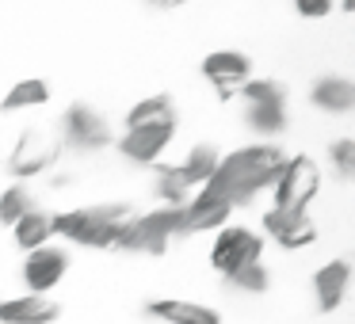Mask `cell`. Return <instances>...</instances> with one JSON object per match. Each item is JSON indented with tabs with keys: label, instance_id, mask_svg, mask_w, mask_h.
<instances>
[{
	"label": "cell",
	"instance_id": "obj_1",
	"mask_svg": "<svg viewBox=\"0 0 355 324\" xmlns=\"http://www.w3.org/2000/svg\"><path fill=\"white\" fill-rule=\"evenodd\" d=\"M286 153L275 145V141H252V145H241L233 153H222L214 176H210V187L218 195L237 206H252L260 199V191H271L279 168H283Z\"/></svg>",
	"mask_w": 355,
	"mask_h": 324
},
{
	"label": "cell",
	"instance_id": "obj_2",
	"mask_svg": "<svg viewBox=\"0 0 355 324\" xmlns=\"http://www.w3.org/2000/svg\"><path fill=\"white\" fill-rule=\"evenodd\" d=\"M130 214V202H92V206L65 210V214H54V237L80 248H115V237Z\"/></svg>",
	"mask_w": 355,
	"mask_h": 324
},
{
	"label": "cell",
	"instance_id": "obj_3",
	"mask_svg": "<svg viewBox=\"0 0 355 324\" xmlns=\"http://www.w3.org/2000/svg\"><path fill=\"white\" fill-rule=\"evenodd\" d=\"M180 237H184V210L180 206H157V210H146V214L134 210L115 237V252L164 255L172 248V240Z\"/></svg>",
	"mask_w": 355,
	"mask_h": 324
},
{
	"label": "cell",
	"instance_id": "obj_4",
	"mask_svg": "<svg viewBox=\"0 0 355 324\" xmlns=\"http://www.w3.org/2000/svg\"><path fill=\"white\" fill-rule=\"evenodd\" d=\"M237 96L245 100V126L260 141H271L286 130V123H291V92H286L283 80L252 77L245 80V88Z\"/></svg>",
	"mask_w": 355,
	"mask_h": 324
},
{
	"label": "cell",
	"instance_id": "obj_5",
	"mask_svg": "<svg viewBox=\"0 0 355 324\" xmlns=\"http://www.w3.org/2000/svg\"><path fill=\"white\" fill-rule=\"evenodd\" d=\"M58 141H62V149H73V153H103V149L115 145V126L92 103H69L62 115Z\"/></svg>",
	"mask_w": 355,
	"mask_h": 324
},
{
	"label": "cell",
	"instance_id": "obj_6",
	"mask_svg": "<svg viewBox=\"0 0 355 324\" xmlns=\"http://www.w3.org/2000/svg\"><path fill=\"white\" fill-rule=\"evenodd\" d=\"M62 141H58V134H46L39 130V126H27L24 134L16 138V145H12L8 161H4V168H8L12 179H35V176H46V172H54L58 164H62Z\"/></svg>",
	"mask_w": 355,
	"mask_h": 324
},
{
	"label": "cell",
	"instance_id": "obj_7",
	"mask_svg": "<svg viewBox=\"0 0 355 324\" xmlns=\"http://www.w3.org/2000/svg\"><path fill=\"white\" fill-rule=\"evenodd\" d=\"M321 191V164L306 153H294L283 161L275 183H271V206L279 210H306Z\"/></svg>",
	"mask_w": 355,
	"mask_h": 324
},
{
	"label": "cell",
	"instance_id": "obj_8",
	"mask_svg": "<svg viewBox=\"0 0 355 324\" xmlns=\"http://www.w3.org/2000/svg\"><path fill=\"white\" fill-rule=\"evenodd\" d=\"M263 260V237L248 225H222L214 233V244H210V263H214L218 275L230 278L233 271L252 267V263Z\"/></svg>",
	"mask_w": 355,
	"mask_h": 324
},
{
	"label": "cell",
	"instance_id": "obj_9",
	"mask_svg": "<svg viewBox=\"0 0 355 324\" xmlns=\"http://www.w3.org/2000/svg\"><path fill=\"white\" fill-rule=\"evenodd\" d=\"M172 141H176V123L130 126V130L115 134V153L123 156V161L138 164V168H153V164H161V156L168 153Z\"/></svg>",
	"mask_w": 355,
	"mask_h": 324
},
{
	"label": "cell",
	"instance_id": "obj_10",
	"mask_svg": "<svg viewBox=\"0 0 355 324\" xmlns=\"http://www.w3.org/2000/svg\"><path fill=\"white\" fill-rule=\"evenodd\" d=\"M73 267V255L69 248L62 244H42V248H31L24 260V267H19V278H24L27 294H50L54 286H62V278L69 275Z\"/></svg>",
	"mask_w": 355,
	"mask_h": 324
},
{
	"label": "cell",
	"instance_id": "obj_11",
	"mask_svg": "<svg viewBox=\"0 0 355 324\" xmlns=\"http://www.w3.org/2000/svg\"><path fill=\"white\" fill-rule=\"evenodd\" d=\"M202 77L214 84L218 100L230 103L245 88V80H252V57L245 50H214L202 57Z\"/></svg>",
	"mask_w": 355,
	"mask_h": 324
},
{
	"label": "cell",
	"instance_id": "obj_12",
	"mask_svg": "<svg viewBox=\"0 0 355 324\" xmlns=\"http://www.w3.org/2000/svg\"><path fill=\"white\" fill-rule=\"evenodd\" d=\"M263 233L260 237L275 240L279 248H286V252H294V248H309L317 240V225L313 217L306 214V210H279V206H268L260 217Z\"/></svg>",
	"mask_w": 355,
	"mask_h": 324
},
{
	"label": "cell",
	"instance_id": "obj_13",
	"mask_svg": "<svg viewBox=\"0 0 355 324\" xmlns=\"http://www.w3.org/2000/svg\"><path fill=\"white\" fill-rule=\"evenodd\" d=\"M180 210H184V237L187 233H218L233 217V202L218 195L210 183H202Z\"/></svg>",
	"mask_w": 355,
	"mask_h": 324
},
{
	"label": "cell",
	"instance_id": "obj_14",
	"mask_svg": "<svg viewBox=\"0 0 355 324\" xmlns=\"http://www.w3.org/2000/svg\"><path fill=\"white\" fill-rule=\"evenodd\" d=\"M347 290H352V263L340 255V260H329L313 271V305L317 313H336L347 301Z\"/></svg>",
	"mask_w": 355,
	"mask_h": 324
},
{
	"label": "cell",
	"instance_id": "obj_15",
	"mask_svg": "<svg viewBox=\"0 0 355 324\" xmlns=\"http://www.w3.org/2000/svg\"><path fill=\"white\" fill-rule=\"evenodd\" d=\"M62 321V301L50 294H19V298L0 301V324H58Z\"/></svg>",
	"mask_w": 355,
	"mask_h": 324
},
{
	"label": "cell",
	"instance_id": "obj_16",
	"mask_svg": "<svg viewBox=\"0 0 355 324\" xmlns=\"http://www.w3.org/2000/svg\"><path fill=\"white\" fill-rule=\"evenodd\" d=\"M146 316L161 324H222V313L214 305H202V301L191 298H153L146 301Z\"/></svg>",
	"mask_w": 355,
	"mask_h": 324
},
{
	"label": "cell",
	"instance_id": "obj_17",
	"mask_svg": "<svg viewBox=\"0 0 355 324\" xmlns=\"http://www.w3.org/2000/svg\"><path fill=\"white\" fill-rule=\"evenodd\" d=\"M309 103L324 115H352L355 111V80L329 73V77H317L309 84Z\"/></svg>",
	"mask_w": 355,
	"mask_h": 324
},
{
	"label": "cell",
	"instance_id": "obj_18",
	"mask_svg": "<svg viewBox=\"0 0 355 324\" xmlns=\"http://www.w3.org/2000/svg\"><path fill=\"white\" fill-rule=\"evenodd\" d=\"M176 118H180L176 100H172L168 92H153V96L138 100L130 111H126L123 130H130V126H164V123H176Z\"/></svg>",
	"mask_w": 355,
	"mask_h": 324
},
{
	"label": "cell",
	"instance_id": "obj_19",
	"mask_svg": "<svg viewBox=\"0 0 355 324\" xmlns=\"http://www.w3.org/2000/svg\"><path fill=\"white\" fill-rule=\"evenodd\" d=\"M153 168H157L153 172V191H157V199H161V206H184V202L199 191L180 164H153Z\"/></svg>",
	"mask_w": 355,
	"mask_h": 324
},
{
	"label": "cell",
	"instance_id": "obj_20",
	"mask_svg": "<svg viewBox=\"0 0 355 324\" xmlns=\"http://www.w3.org/2000/svg\"><path fill=\"white\" fill-rule=\"evenodd\" d=\"M50 96H54L50 80H42V77H27V80H16V84H12L8 92H4V100H0V111H4V115H16V111L46 107Z\"/></svg>",
	"mask_w": 355,
	"mask_h": 324
},
{
	"label": "cell",
	"instance_id": "obj_21",
	"mask_svg": "<svg viewBox=\"0 0 355 324\" xmlns=\"http://www.w3.org/2000/svg\"><path fill=\"white\" fill-rule=\"evenodd\" d=\"M54 240V214H46V210H31V214H24L16 225H12V244L19 248V252H31V248H42Z\"/></svg>",
	"mask_w": 355,
	"mask_h": 324
},
{
	"label": "cell",
	"instance_id": "obj_22",
	"mask_svg": "<svg viewBox=\"0 0 355 324\" xmlns=\"http://www.w3.org/2000/svg\"><path fill=\"white\" fill-rule=\"evenodd\" d=\"M31 210H39V199H35V191L24 183V179H16V183H8L4 191H0V225H16L24 214H31Z\"/></svg>",
	"mask_w": 355,
	"mask_h": 324
},
{
	"label": "cell",
	"instance_id": "obj_23",
	"mask_svg": "<svg viewBox=\"0 0 355 324\" xmlns=\"http://www.w3.org/2000/svg\"><path fill=\"white\" fill-rule=\"evenodd\" d=\"M218 161H222V153H218L214 145H191V153H187V161L180 164V168L187 172V179H191L195 187H202V183H210Z\"/></svg>",
	"mask_w": 355,
	"mask_h": 324
},
{
	"label": "cell",
	"instance_id": "obj_24",
	"mask_svg": "<svg viewBox=\"0 0 355 324\" xmlns=\"http://www.w3.org/2000/svg\"><path fill=\"white\" fill-rule=\"evenodd\" d=\"M225 286L230 290H241V294H252V298H260V294H268L271 290V271H268V263H252V267H241V271H233L230 278H225Z\"/></svg>",
	"mask_w": 355,
	"mask_h": 324
},
{
	"label": "cell",
	"instance_id": "obj_25",
	"mask_svg": "<svg viewBox=\"0 0 355 324\" xmlns=\"http://www.w3.org/2000/svg\"><path fill=\"white\" fill-rule=\"evenodd\" d=\"M329 164L340 179H355V138H336L329 145Z\"/></svg>",
	"mask_w": 355,
	"mask_h": 324
},
{
	"label": "cell",
	"instance_id": "obj_26",
	"mask_svg": "<svg viewBox=\"0 0 355 324\" xmlns=\"http://www.w3.org/2000/svg\"><path fill=\"white\" fill-rule=\"evenodd\" d=\"M294 12L302 19H324L336 12V0H294Z\"/></svg>",
	"mask_w": 355,
	"mask_h": 324
},
{
	"label": "cell",
	"instance_id": "obj_27",
	"mask_svg": "<svg viewBox=\"0 0 355 324\" xmlns=\"http://www.w3.org/2000/svg\"><path fill=\"white\" fill-rule=\"evenodd\" d=\"M187 0H149V8H157V12H176V8H184Z\"/></svg>",
	"mask_w": 355,
	"mask_h": 324
},
{
	"label": "cell",
	"instance_id": "obj_28",
	"mask_svg": "<svg viewBox=\"0 0 355 324\" xmlns=\"http://www.w3.org/2000/svg\"><path fill=\"white\" fill-rule=\"evenodd\" d=\"M340 8H344V12H355V0H340Z\"/></svg>",
	"mask_w": 355,
	"mask_h": 324
}]
</instances>
